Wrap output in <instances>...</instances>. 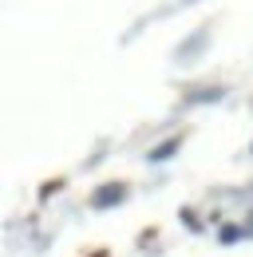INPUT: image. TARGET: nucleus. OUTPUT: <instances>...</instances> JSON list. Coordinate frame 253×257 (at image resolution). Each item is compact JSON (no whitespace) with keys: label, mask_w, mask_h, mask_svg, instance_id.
Segmentation results:
<instances>
[{"label":"nucleus","mask_w":253,"mask_h":257,"mask_svg":"<svg viewBox=\"0 0 253 257\" xmlns=\"http://www.w3.org/2000/svg\"><path fill=\"white\" fill-rule=\"evenodd\" d=\"M107 198H123V186H115V190H111V186H107V190H99V194H95V206H103Z\"/></svg>","instance_id":"f257e3e1"}]
</instances>
